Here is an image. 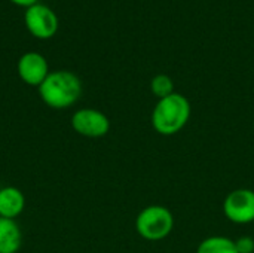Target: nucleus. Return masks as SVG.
Returning a JSON list of instances; mask_svg holds the SVG:
<instances>
[{
	"label": "nucleus",
	"instance_id": "nucleus-1",
	"mask_svg": "<svg viewBox=\"0 0 254 253\" xmlns=\"http://www.w3.org/2000/svg\"><path fill=\"white\" fill-rule=\"evenodd\" d=\"M192 115V106L188 97L180 92L158 100L152 110V127L159 136H174L180 133L189 122Z\"/></svg>",
	"mask_w": 254,
	"mask_h": 253
},
{
	"label": "nucleus",
	"instance_id": "nucleus-2",
	"mask_svg": "<svg viewBox=\"0 0 254 253\" xmlns=\"http://www.w3.org/2000/svg\"><path fill=\"white\" fill-rule=\"evenodd\" d=\"M42 101L52 109L71 107L82 95L80 79L68 70L51 72L39 86Z\"/></svg>",
	"mask_w": 254,
	"mask_h": 253
},
{
	"label": "nucleus",
	"instance_id": "nucleus-3",
	"mask_svg": "<svg viewBox=\"0 0 254 253\" xmlns=\"http://www.w3.org/2000/svg\"><path fill=\"white\" fill-rule=\"evenodd\" d=\"M174 230L173 212L161 204L144 207L135 218L137 234L147 242H161Z\"/></svg>",
	"mask_w": 254,
	"mask_h": 253
},
{
	"label": "nucleus",
	"instance_id": "nucleus-4",
	"mask_svg": "<svg viewBox=\"0 0 254 253\" xmlns=\"http://www.w3.org/2000/svg\"><path fill=\"white\" fill-rule=\"evenodd\" d=\"M223 215L237 225L254 222V191L238 188L231 191L223 201Z\"/></svg>",
	"mask_w": 254,
	"mask_h": 253
},
{
	"label": "nucleus",
	"instance_id": "nucleus-5",
	"mask_svg": "<svg viewBox=\"0 0 254 253\" xmlns=\"http://www.w3.org/2000/svg\"><path fill=\"white\" fill-rule=\"evenodd\" d=\"M25 27L37 39H51L58 31V16L46 4L36 3L25 9L24 13Z\"/></svg>",
	"mask_w": 254,
	"mask_h": 253
},
{
	"label": "nucleus",
	"instance_id": "nucleus-6",
	"mask_svg": "<svg viewBox=\"0 0 254 253\" xmlns=\"http://www.w3.org/2000/svg\"><path fill=\"white\" fill-rule=\"evenodd\" d=\"M71 127L79 136L89 137V139H100L110 131V119L107 118L106 113L97 109L85 107L73 113Z\"/></svg>",
	"mask_w": 254,
	"mask_h": 253
},
{
	"label": "nucleus",
	"instance_id": "nucleus-7",
	"mask_svg": "<svg viewBox=\"0 0 254 253\" xmlns=\"http://www.w3.org/2000/svg\"><path fill=\"white\" fill-rule=\"evenodd\" d=\"M16 72L22 82L37 88L51 73L46 58L39 52H25L18 60Z\"/></svg>",
	"mask_w": 254,
	"mask_h": 253
},
{
	"label": "nucleus",
	"instance_id": "nucleus-8",
	"mask_svg": "<svg viewBox=\"0 0 254 253\" xmlns=\"http://www.w3.org/2000/svg\"><path fill=\"white\" fill-rule=\"evenodd\" d=\"M25 207L24 194L15 186H4L0 189V218L16 219Z\"/></svg>",
	"mask_w": 254,
	"mask_h": 253
},
{
	"label": "nucleus",
	"instance_id": "nucleus-9",
	"mask_svg": "<svg viewBox=\"0 0 254 253\" xmlns=\"http://www.w3.org/2000/svg\"><path fill=\"white\" fill-rule=\"evenodd\" d=\"M22 246V233L15 219L0 218V253H16Z\"/></svg>",
	"mask_w": 254,
	"mask_h": 253
},
{
	"label": "nucleus",
	"instance_id": "nucleus-10",
	"mask_svg": "<svg viewBox=\"0 0 254 253\" xmlns=\"http://www.w3.org/2000/svg\"><path fill=\"white\" fill-rule=\"evenodd\" d=\"M196 253H238V249L235 240L225 236H211L198 245Z\"/></svg>",
	"mask_w": 254,
	"mask_h": 253
},
{
	"label": "nucleus",
	"instance_id": "nucleus-11",
	"mask_svg": "<svg viewBox=\"0 0 254 253\" xmlns=\"http://www.w3.org/2000/svg\"><path fill=\"white\" fill-rule=\"evenodd\" d=\"M150 89H152V94L161 100V98H165L168 95H171L174 91V82L173 79L165 75V73H159L156 76H153L152 82H150Z\"/></svg>",
	"mask_w": 254,
	"mask_h": 253
},
{
	"label": "nucleus",
	"instance_id": "nucleus-12",
	"mask_svg": "<svg viewBox=\"0 0 254 253\" xmlns=\"http://www.w3.org/2000/svg\"><path fill=\"white\" fill-rule=\"evenodd\" d=\"M238 253H254V240L252 237H240L238 240H235Z\"/></svg>",
	"mask_w": 254,
	"mask_h": 253
},
{
	"label": "nucleus",
	"instance_id": "nucleus-13",
	"mask_svg": "<svg viewBox=\"0 0 254 253\" xmlns=\"http://www.w3.org/2000/svg\"><path fill=\"white\" fill-rule=\"evenodd\" d=\"M12 3H15V4H18V6H22V7H30V6H33V4H36V3H39V0H10Z\"/></svg>",
	"mask_w": 254,
	"mask_h": 253
}]
</instances>
